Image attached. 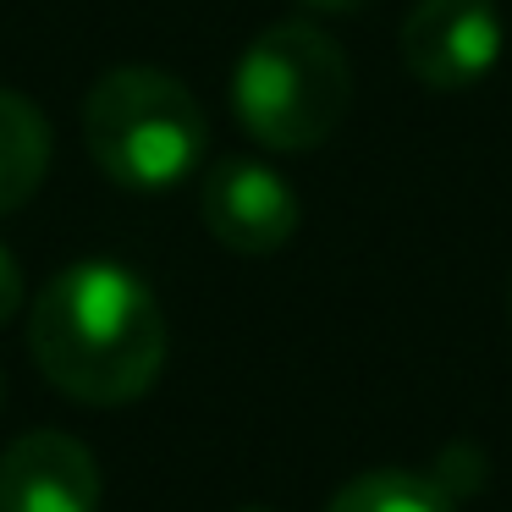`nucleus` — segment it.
I'll use <instances>...</instances> for the list:
<instances>
[{"mask_svg": "<svg viewBox=\"0 0 512 512\" xmlns=\"http://www.w3.org/2000/svg\"><path fill=\"white\" fill-rule=\"evenodd\" d=\"M325 512H457L452 490L435 474H413V468H369V474L347 479L331 496Z\"/></svg>", "mask_w": 512, "mask_h": 512, "instance_id": "8", "label": "nucleus"}, {"mask_svg": "<svg viewBox=\"0 0 512 512\" xmlns=\"http://www.w3.org/2000/svg\"><path fill=\"white\" fill-rule=\"evenodd\" d=\"M353 105V67L314 23H276L237 56L232 111L254 144L276 155L320 149Z\"/></svg>", "mask_w": 512, "mask_h": 512, "instance_id": "3", "label": "nucleus"}, {"mask_svg": "<svg viewBox=\"0 0 512 512\" xmlns=\"http://www.w3.org/2000/svg\"><path fill=\"white\" fill-rule=\"evenodd\" d=\"M507 17L496 0H413L402 17V61L435 94H463L496 72Z\"/></svg>", "mask_w": 512, "mask_h": 512, "instance_id": "4", "label": "nucleus"}, {"mask_svg": "<svg viewBox=\"0 0 512 512\" xmlns=\"http://www.w3.org/2000/svg\"><path fill=\"white\" fill-rule=\"evenodd\" d=\"M28 347L61 397L122 408L166 369V314L122 259H72L34 298Z\"/></svg>", "mask_w": 512, "mask_h": 512, "instance_id": "1", "label": "nucleus"}, {"mask_svg": "<svg viewBox=\"0 0 512 512\" xmlns=\"http://www.w3.org/2000/svg\"><path fill=\"white\" fill-rule=\"evenodd\" d=\"M309 6H320V12H358L364 0H309Z\"/></svg>", "mask_w": 512, "mask_h": 512, "instance_id": "10", "label": "nucleus"}, {"mask_svg": "<svg viewBox=\"0 0 512 512\" xmlns=\"http://www.w3.org/2000/svg\"><path fill=\"white\" fill-rule=\"evenodd\" d=\"M243 512H270V507H243Z\"/></svg>", "mask_w": 512, "mask_h": 512, "instance_id": "11", "label": "nucleus"}, {"mask_svg": "<svg viewBox=\"0 0 512 512\" xmlns=\"http://www.w3.org/2000/svg\"><path fill=\"white\" fill-rule=\"evenodd\" d=\"M199 215H204V226H210V237L221 248L265 259V254H281V248L298 237L303 204L276 166L237 155V160H221V166L204 171Z\"/></svg>", "mask_w": 512, "mask_h": 512, "instance_id": "5", "label": "nucleus"}, {"mask_svg": "<svg viewBox=\"0 0 512 512\" xmlns=\"http://www.w3.org/2000/svg\"><path fill=\"white\" fill-rule=\"evenodd\" d=\"M50 122L17 89H0V215L23 210L50 177Z\"/></svg>", "mask_w": 512, "mask_h": 512, "instance_id": "7", "label": "nucleus"}, {"mask_svg": "<svg viewBox=\"0 0 512 512\" xmlns=\"http://www.w3.org/2000/svg\"><path fill=\"white\" fill-rule=\"evenodd\" d=\"M17 309H23V270H17L12 248L0 243V325L12 320Z\"/></svg>", "mask_w": 512, "mask_h": 512, "instance_id": "9", "label": "nucleus"}, {"mask_svg": "<svg viewBox=\"0 0 512 512\" xmlns=\"http://www.w3.org/2000/svg\"><path fill=\"white\" fill-rule=\"evenodd\" d=\"M83 144L127 193H171L199 171L210 116L182 78L160 67H116L83 100Z\"/></svg>", "mask_w": 512, "mask_h": 512, "instance_id": "2", "label": "nucleus"}, {"mask_svg": "<svg viewBox=\"0 0 512 512\" xmlns=\"http://www.w3.org/2000/svg\"><path fill=\"white\" fill-rule=\"evenodd\" d=\"M100 463L61 430H28L0 452V512H100Z\"/></svg>", "mask_w": 512, "mask_h": 512, "instance_id": "6", "label": "nucleus"}]
</instances>
